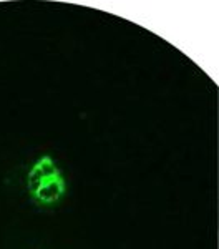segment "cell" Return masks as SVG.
I'll return each instance as SVG.
<instances>
[{
    "label": "cell",
    "mask_w": 219,
    "mask_h": 249,
    "mask_svg": "<svg viewBox=\"0 0 219 249\" xmlns=\"http://www.w3.org/2000/svg\"><path fill=\"white\" fill-rule=\"evenodd\" d=\"M27 186L32 198L40 204L57 203L67 191V183L57 163L50 156H42L35 161L27 175Z\"/></svg>",
    "instance_id": "6da1fadb"
}]
</instances>
